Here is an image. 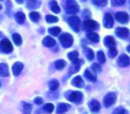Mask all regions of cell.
I'll return each mask as SVG.
<instances>
[{
    "mask_svg": "<svg viewBox=\"0 0 130 114\" xmlns=\"http://www.w3.org/2000/svg\"><path fill=\"white\" fill-rule=\"evenodd\" d=\"M129 3H130V0H129Z\"/></svg>",
    "mask_w": 130,
    "mask_h": 114,
    "instance_id": "cell-47",
    "label": "cell"
},
{
    "mask_svg": "<svg viewBox=\"0 0 130 114\" xmlns=\"http://www.w3.org/2000/svg\"><path fill=\"white\" fill-rule=\"evenodd\" d=\"M65 11L68 14H76L79 12V6L74 0H66Z\"/></svg>",
    "mask_w": 130,
    "mask_h": 114,
    "instance_id": "cell-2",
    "label": "cell"
},
{
    "mask_svg": "<svg viewBox=\"0 0 130 114\" xmlns=\"http://www.w3.org/2000/svg\"><path fill=\"white\" fill-rule=\"evenodd\" d=\"M126 50L128 51V52H129V53H130V44L126 47Z\"/></svg>",
    "mask_w": 130,
    "mask_h": 114,
    "instance_id": "cell-43",
    "label": "cell"
},
{
    "mask_svg": "<svg viewBox=\"0 0 130 114\" xmlns=\"http://www.w3.org/2000/svg\"><path fill=\"white\" fill-rule=\"evenodd\" d=\"M83 28L85 30L91 31H94V30L98 29L100 28V25L96 21L87 19V20H86V21H84L83 22Z\"/></svg>",
    "mask_w": 130,
    "mask_h": 114,
    "instance_id": "cell-4",
    "label": "cell"
},
{
    "mask_svg": "<svg viewBox=\"0 0 130 114\" xmlns=\"http://www.w3.org/2000/svg\"><path fill=\"white\" fill-rule=\"evenodd\" d=\"M80 68V60H77L76 61L72 62V64H71V68L69 69V72L71 74H75V73L79 71Z\"/></svg>",
    "mask_w": 130,
    "mask_h": 114,
    "instance_id": "cell-15",
    "label": "cell"
},
{
    "mask_svg": "<svg viewBox=\"0 0 130 114\" xmlns=\"http://www.w3.org/2000/svg\"><path fill=\"white\" fill-rule=\"evenodd\" d=\"M78 55H79L78 52L76 51H71L68 54V58L72 62H74V61H76L78 60Z\"/></svg>",
    "mask_w": 130,
    "mask_h": 114,
    "instance_id": "cell-26",
    "label": "cell"
},
{
    "mask_svg": "<svg viewBox=\"0 0 130 114\" xmlns=\"http://www.w3.org/2000/svg\"><path fill=\"white\" fill-rule=\"evenodd\" d=\"M116 35L117 37L122 39L126 38L129 35V30L126 28H117L116 30Z\"/></svg>",
    "mask_w": 130,
    "mask_h": 114,
    "instance_id": "cell-9",
    "label": "cell"
},
{
    "mask_svg": "<svg viewBox=\"0 0 130 114\" xmlns=\"http://www.w3.org/2000/svg\"><path fill=\"white\" fill-rule=\"evenodd\" d=\"M97 59H98V61H99L100 63H101V64L105 63V61H106V58H105L104 53H103L102 51H99L97 52Z\"/></svg>",
    "mask_w": 130,
    "mask_h": 114,
    "instance_id": "cell-32",
    "label": "cell"
},
{
    "mask_svg": "<svg viewBox=\"0 0 130 114\" xmlns=\"http://www.w3.org/2000/svg\"><path fill=\"white\" fill-rule=\"evenodd\" d=\"M1 36H2V33H1V32H0V37H1Z\"/></svg>",
    "mask_w": 130,
    "mask_h": 114,
    "instance_id": "cell-45",
    "label": "cell"
},
{
    "mask_svg": "<svg viewBox=\"0 0 130 114\" xmlns=\"http://www.w3.org/2000/svg\"><path fill=\"white\" fill-rule=\"evenodd\" d=\"M70 105L68 103H59L57 106V109H56V112L57 114H63L65 112H67L69 109H70Z\"/></svg>",
    "mask_w": 130,
    "mask_h": 114,
    "instance_id": "cell-12",
    "label": "cell"
},
{
    "mask_svg": "<svg viewBox=\"0 0 130 114\" xmlns=\"http://www.w3.org/2000/svg\"><path fill=\"white\" fill-rule=\"evenodd\" d=\"M60 31L61 30H60V28L59 27H53V28H51L48 29L49 33L53 36H57L60 34Z\"/></svg>",
    "mask_w": 130,
    "mask_h": 114,
    "instance_id": "cell-29",
    "label": "cell"
},
{
    "mask_svg": "<svg viewBox=\"0 0 130 114\" xmlns=\"http://www.w3.org/2000/svg\"><path fill=\"white\" fill-rule=\"evenodd\" d=\"M23 67L24 66H23L22 63H21V62H15L13 64V66H12V72H13V74L15 77L19 76L21 74V72H22V71L23 69Z\"/></svg>",
    "mask_w": 130,
    "mask_h": 114,
    "instance_id": "cell-13",
    "label": "cell"
},
{
    "mask_svg": "<svg viewBox=\"0 0 130 114\" xmlns=\"http://www.w3.org/2000/svg\"><path fill=\"white\" fill-rule=\"evenodd\" d=\"M34 102H35V103L37 104V105H41V104L43 103V100H42L41 97H36V98L34 100Z\"/></svg>",
    "mask_w": 130,
    "mask_h": 114,
    "instance_id": "cell-41",
    "label": "cell"
},
{
    "mask_svg": "<svg viewBox=\"0 0 130 114\" xmlns=\"http://www.w3.org/2000/svg\"><path fill=\"white\" fill-rule=\"evenodd\" d=\"M9 75V68L6 64H0V77H7Z\"/></svg>",
    "mask_w": 130,
    "mask_h": 114,
    "instance_id": "cell-17",
    "label": "cell"
},
{
    "mask_svg": "<svg viewBox=\"0 0 130 114\" xmlns=\"http://www.w3.org/2000/svg\"><path fill=\"white\" fill-rule=\"evenodd\" d=\"M83 1H87V0H83Z\"/></svg>",
    "mask_w": 130,
    "mask_h": 114,
    "instance_id": "cell-46",
    "label": "cell"
},
{
    "mask_svg": "<svg viewBox=\"0 0 130 114\" xmlns=\"http://www.w3.org/2000/svg\"><path fill=\"white\" fill-rule=\"evenodd\" d=\"M115 19L117 22L122 24H125L129 21L128 15L125 12H118L115 14Z\"/></svg>",
    "mask_w": 130,
    "mask_h": 114,
    "instance_id": "cell-7",
    "label": "cell"
},
{
    "mask_svg": "<svg viewBox=\"0 0 130 114\" xmlns=\"http://www.w3.org/2000/svg\"><path fill=\"white\" fill-rule=\"evenodd\" d=\"M112 114H125V109L122 107H118L113 111Z\"/></svg>",
    "mask_w": 130,
    "mask_h": 114,
    "instance_id": "cell-40",
    "label": "cell"
},
{
    "mask_svg": "<svg viewBox=\"0 0 130 114\" xmlns=\"http://www.w3.org/2000/svg\"><path fill=\"white\" fill-rule=\"evenodd\" d=\"M12 39H13L14 43H15L16 45L19 46V45L22 44V37L20 36V35H19V34H17V33L13 34V35H12Z\"/></svg>",
    "mask_w": 130,
    "mask_h": 114,
    "instance_id": "cell-27",
    "label": "cell"
},
{
    "mask_svg": "<svg viewBox=\"0 0 130 114\" xmlns=\"http://www.w3.org/2000/svg\"><path fill=\"white\" fill-rule=\"evenodd\" d=\"M68 23L69 25L71 26V28L75 31L76 32H78L80 31V19L79 17L77 16H71L70 18H68Z\"/></svg>",
    "mask_w": 130,
    "mask_h": 114,
    "instance_id": "cell-3",
    "label": "cell"
},
{
    "mask_svg": "<svg viewBox=\"0 0 130 114\" xmlns=\"http://www.w3.org/2000/svg\"><path fill=\"white\" fill-rule=\"evenodd\" d=\"M41 6L40 0H28V7L29 9H38Z\"/></svg>",
    "mask_w": 130,
    "mask_h": 114,
    "instance_id": "cell-22",
    "label": "cell"
},
{
    "mask_svg": "<svg viewBox=\"0 0 130 114\" xmlns=\"http://www.w3.org/2000/svg\"><path fill=\"white\" fill-rule=\"evenodd\" d=\"M43 44L47 47H54L55 44H56V41L54 39H53L52 38L49 37V36H47L45 37L44 39H43V41H42Z\"/></svg>",
    "mask_w": 130,
    "mask_h": 114,
    "instance_id": "cell-16",
    "label": "cell"
},
{
    "mask_svg": "<svg viewBox=\"0 0 130 114\" xmlns=\"http://www.w3.org/2000/svg\"><path fill=\"white\" fill-rule=\"evenodd\" d=\"M47 22L48 23H54V22H57L58 21V19L54 15H47L45 18Z\"/></svg>",
    "mask_w": 130,
    "mask_h": 114,
    "instance_id": "cell-37",
    "label": "cell"
},
{
    "mask_svg": "<svg viewBox=\"0 0 130 114\" xmlns=\"http://www.w3.org/2000/svg\"><path fill=\"white\" fill-rule=\"evenodd\" d=\"M93 3L94 5L100 6V7H105L107 5V0H93Z\"/></svg>",
    "mask_w": 130,
    "mask_h": 114,
    "instance_id": "cell-30",
    "label": "cell"
},
{
    "mask_svg": "<svg viewBox=\"0 0 130 114\" xmlns=\"http://www.w3.org/2000/svg\"><path fill=\"white\" fill-rule=\"evenodd\" d=\"M125 3V0H111L112 6L114 7H118L124 5Z\"/></svg>",
    "mask_w": 130,
    "mask_h": 114,
    "instance_id": "cell-35",
    "label": "cell"
},
{
    "mask_svg": "<svg viewBox=\"0 0 130 114\" xmlns=\"http://www.w3.org/2000/svg\"><path fill=\"white\" fill-rule=\"evenodd\" d=\"M48 86H49V88H50L51 90L54 91V90H56L58 88V87H59V82L57 80H51L49 82Z\"/></svg>",
    "mask_w": 130,
    "mask_h": 114,
    "instance_id": "cell-25",
    "label": "cell"
},
{
    "mask_svg": "<svg viewBox=\"0 0 130 114\" xmlns=\"http://www.w3.org/2000/svg\"><path fill=\"white\" fill-rule=\"evenodd\" d=\"M54 106L52 103H47L43 106V109L49 113L52 112L54 111Z\"/></svg>",
    "mask_w": 130,
    "mask_h": 114,
    "instance_id": "cell-36",
    "label": "cell"
},
{
    "mask_svg": "<svg viewBox=\"0 0 130 114\" xmlns=\"http://www.w3.org/2000/svg\"><path fill=\"white\" fill-rule=\"evenodd\" d=\"M91 68H92V69H93V71H95V72H100V71H102L101 66H100L99 64H97V63H94V64H92V66H91Z\"/></svg>",
    "mask_w": 130,
    "mask_h": 114,
    "instance_id": "cell-39",
    "label": "cell"
},
{
    "mask_svg": "<svg viewBox=\"0 0 130 114\" xmlns=\"http://www.w3.org/2000/svg\"><path fill=\"white\" fill-rule=\"evenodd\" d=\"M90 108L93 112H97L100 109V104L97 100H93L90 103Z\"/></svg>",
    "mask_w": 130,
    "mask_h": 114,
    "instance_id": "cell-21",
    "label": "cell"
},
{
    "mask_svg": "<svg viewBox=\"0 0 130 114\" xmlns=\"http://www.w3.org/2000/svg\"><path fill=\"white\" fill-rule=\"evenodd\" d=\"M65 66H66V61L64 60H57L55 61V67L57 70H62Z\"/></svg>",
    "mask_w": 130,
    "mask_h": 114,
    "instance_id": "cell-28",
    "label": "cell"
},
{
    "mask_svg": "<svg viewBox=\"0 0 130 114\" xmlns=\"http://www.w3.org/2000/svg\"><path fill=\"white\" fill-rule=\"evenodd\" d=\"M29 17L33 22H37L40 19V15L36 12H32L29 14Z\"/></svg>",
    "mask_w": 130,
    "mask_h": 114,
    "instance_id": "cell-31",
    "label": "cell"
},
{
    "mask_svg": "<svg viewBox=\"0 0 130 114\" xmlns=\"http://www.w3.org/2000/svg\"><path fill=\"white\" fill-rule=\"evenodd\" d=\"M72 85L76 87H79V88H81L84 86V80L82 79V77L80 76H77L75 77L73 80H72V82H71Z\"/></svg>",
    "mask_w": 130,
    "mask_h": 114,
    "instance_id": "cell-14",
    "label": "cell"
},
{
    "mask_svg": "<svg viewBox=\"0 0 130 114\" xmlns=\"http://www.w3.org/2000/svg\"><path fill=\"white\" fill-rule=\"evenodd\" d=\"M86 54H87V58L89 61H92L94 58V53L92 49L90 48H86Z\"/></svg>",
    "mask_w": 130,
    "mask_h": 114,
    "instance_id": "cell-33",
    "label": "cell"
},
{
    "mask_svg": "<svg viewBox=\"0 0 130 114\" xmlns=\"http://www.w3.org/2000/svg\"><path fill=\"white\" fill-rule=\"evenodd\" d=\"M2 9H3V7H2V6H1V5H0V10H1Z\"/></svg>",
    "mask_w": 130,
    "mask_h": 114,
    "instance_id": "cell-44",
    "label": "cell"
},
{
    "mask_svg": "<svg viewBox=\"0 0 130 114\" xmlns=\"http://www.w3.org/2000/svg\"><path fill=\"white\" fill-rule=\"evenodd\" d=\"M23 109H24V112L25 114H31V106L29 104V103H25L24 104V106H23Z\"/></svg>",
    "mask_w": 130,
    "mask_h": 114,
    "instance_id": "cell-38",
    "label": "cell"
},
{
    "mask_svg": "<svg viewBox=\"0 0 130 114\" xmlns=\"http://www.w3.org/2000/svg\"><path fill=\"white\" fill-rule=\"evenodd\" d=\"M104 44L106 47H115L116 45V41L114 38L112 36H106L104 39Z\"/></svg>",
    "mask_w": 130,
    "mask_h": 114,
    "instance_id": "cell-19",
    "label": "cell"
},
{
    "mask_svg": "<svg viewBox=\"0 0 130 114\" xmlns=\"http://www.w3.org/2000/svg\"><path fill=\"white\" fill-rule=\"evenodd\" d=\"M12 49V44L8 39H3L0 41V51L1 52L10 53Z\"/></svg>",
    "mask_w": 130,
    "mask_h": 114,
    "instance_id": "cell-5",
    "label": "cell"
},
{
    "mask_svg": "<svg viewBox=\"0 0 130 114\" xmlns=\"http://www.w3.org/2000/svg\"><path fill=\"white\" fill-rule=\"evenodd\" d=\"M84 75L86 77L87 79H88L89 80L92 81V82H95L96 80V77L88 69H87L84 72Z\"/></svg>",
    "mask_w": 130,
    "mask_h": 114,
    "instance_id": "cell-24",
    "label": "cell"
},
{
    "mask_svg": "<svg viewBox=\"0 0 130 114\" xmlns=\"http://www.w3.org/2000/svg\"><path fill=\"white\" fill-rule=\"evenodd\" d=\"M116 100V95L114 93H107L103 98V103L106 107L111 106L115 103Z\"/></svg>",
    "mask_w": 130,
    "mask_h": 114,
    "instance_id": "cell-6",
    "label": "cell"
},
{
    "mask_svg": "<svg viewBox=\"0 0 130 114\" xmlns=\"http://www.w3.org/2000/svg\"><path fill=\"white\" fill-rule=\"evenodd\" d=\"M15 1H16V3H19V4H22V3H24V0H15Z\"/></svg>",
    "mask_w": 130,
    "mask_h": 114,
    "instance_id": "cell-42",
    "label": "cell"
},
{
    "mask_svg": "<svg viewBox=\"0 0 130 114\" xmlns=\"http://www.w3.org/2000/svg\"><path fill=\"white\" fill-rule=\"evenodd\" d=\"M118 52H117V50L115 47H109V52H108V54L110 58H113L115 57L117 55Z\"/></svg>",
    "mask_w": 130,
    "mask_h": 114,
    "instance_id": "cell-34",
    "label": "cell"
},
{
    "mask_svg": "<svg viewBox=\"0 0 130 114\" xmlns=\"http://www.w3.org/2000/svg\"><path fill=\"white\" fill-rule=\"evenodd\" d=\"M49 4H50L51 9V11L53 12H54V13H59L60 12V9L58 6V4H57V3L55 1V0H51Z\"/></svg>",
    "mask_w": 130,
    "mask_h": 114,
    "instance_id": "cell-20",
    "label": "cell"
},
{
    "mask_svg": "<svg viewBox=\"0 0 130 114\" xmlns=\"http://www.w3.org/2000/svg\"><path fill=\"white\" fill-rule=\"evenodd\" d=\"M15 19L19 24H23L25 20V15L23 12H19L15 15Z\"/></svg>",
    "mask_w": 130,
    "mask_h": 114,
    "instance_id": "cell-23",
    "label": "cell"
},
{
    "mask_svg": "<svg viewBox=\"0 0 130 114\" xmlns=\"http://www.w3.org/2000/svg\"><path fill=\"white\" fill-rule=\"evenodd\" d=\"M114 24V20L112 16L109 13H106L103 19V25L106 28H112Z\"/></svg>",
    "mask_w": 130,
    "mask_h": 114,
    "instance_id": "cell-10",
    "label": "cell"
},
{
    "mask_svg": "<svg viewBox=\"0 0 130 114\" xmlns=\"http://www.w3.org/2000/svg\"><path fill=\"white\" fill-rule=\"evenodd\" d=\"M118 64L122 68L128 67L130 64V58L126 54H121L118 58Z\"/></svg>",
    "mask_w": 130,
    "mask_h": 114,
    "instance_id": "cell-8",
    "label": "cell"
},
{
    "mask_svg": "<svg viewBox=\"0 0 130 114\" xmlns=\"http://www.w3.org/2000/svg\"><path fill=\"white\" fill-rule=\"evenodd\" d=\"M87 38L90 41H91L93 42L96 43V42L100 41V36H99V35L95 33V32H93V31H88L87 34Z\"/></svg>",
    "mask_w": 130,
    "mask_h": 114,
    "instance_id": "cell-18",
    "label": "cell"
},
{
    "mask_svg": "<svg viewBox=\"0 0 130 114\" xmlns=\"http://www.w3.org/2000/svg\"><path fill=\"white\" fill-rule=\"evenodd\" d=\"M1 1H2V0H1Z\"/></svg>",
    "mask_w": 130,
    "mask_h": 114,
    "instance_id": "cell-48",
    "label": "cell"
},
{
    "mask_svg": "<svg viewBox=\"0 0 130 114\" xmlns=\"http://www.w3.org/2000/svg\"><path fill=\"white\" fill-rule=\"evenodd\" d=\"M59 41L63 47L68 48V47H71V45L73 44L74 38L71 35L68 33H64L59 37Z\"/></svg>",
    "mask_w": 130,
    "mask_h": 114,
    "instance_id": "cell-1",
    "label": "cell"
},
{
    "mask_svg": "<svg viewBox=\"0 0 130 114\" xmlns=\"http://www.w3.org/2000/svg\"><path fill=\"white\" fill-rule=\"evenodd\" d=\"M83 98V94L82 93L79 92V91H74L72 92L70 96H69V100L72 103H79L81 101Z\"/></svg>",
    "mask_w": 130,
    "mask_h": 114,
    "instance_id": "cell-11",
    "label": "cell"
}]
</instances>
